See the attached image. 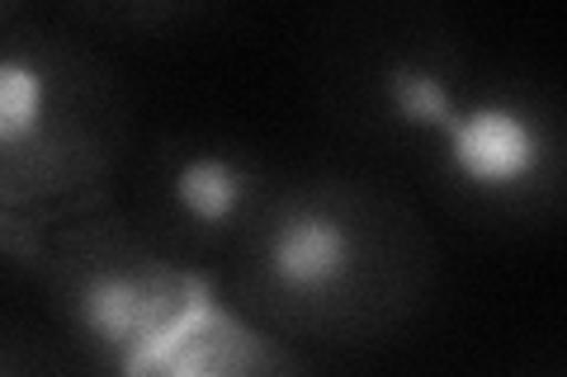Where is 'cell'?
<instances>
[{
    "instance_id": "cell-6",
    "label": "cell",
    "mask_w": 567,
    "mask_h": 377,
    "mask_svg": "<svg viewBox=\"0 0 567 377\" xmlns=\"http://www.w3.org/2000/svg\"><path fill=\"white\" fill-rule=\"evenodd\" d=\"M388 104H393L398 118H406L412 128H425V133H445V123L458 109L454 90L435 71L412 66V62L388 71Z\"/></svg>"
},
{
    "instance_id": "cell-2",
    "label": "cell",
    "mask_w": 567,
    "mask_h": 377,
    "mask_svg": "<svg viewBox=\"0 0 567 377\" xmlns=\"http://www.w3.org/2000/svg\"><path fill=\"white\" fill-rule=\"evenodd\" d=\"M354 260V231L341 212L327 203H298L270 227L260 250V269L279 293L289 297H327L350 279Z\"/></svg>"
},
{
    "instance_id": "cell-3",
    "label": "cell",
    "mask_w": 567,
    "mask_h": 377,
    "mask_svg": "<svg viewBox=\"0 0 567 377\" xmlns=\"http://www.w3.org/2000/svg\"><path fill=\"white\" fill-rule=\"evenodd\" d=\"M199 289V279H162V274H133V269H114V274H95L76 297L81 326L95 335L104 354H114V364L147 345V339L166 326Z\"/></svg>"
},
{
    "instance_id": "cell-4",
    "label": "cell",
    "mask_w": 567,
    "mask_h": 377,
    "mask_svg": "<svg viewBox=\"0 0 567 377\" xmlns=\"http://www.w3.org/2000/svg\"><path fill=\"white\" fill-rule=\"evenodd\" d=\"M246 193H251V175H246L233 156H218V151L181 160V170H175V179H171L175 208H181L189 222L208 227V231L233 222L241 212V203H246Z\"/></svg>"
},
{
    "instance_id": "cell-1",
    "label": "cell",
    "mask_w": 567,
    "mask_h": 377,
    "mask_svg": "<svg viewBox=\"0 0 567 377\" xmlns=\"http://www.w3.org/2000/svg\"><path fill=\"white\" fill-rule=\"evenodd\" d=\"M440 137H445L450 170L464 185L487 193L529 185L548 160V137L539 128V118L511 100L458 104Z\"/></svg>"
},
{
    "instance_id": "cell-5",
    "label": "cell",
    "mask_w": 567,
    "mask_h": 377,
    "mask_svg": "<svg viewBox=\"0 0 567 377\" xmlns=\"http://www.w3.org/2000/svg\"><path fill=\"white\" fill-rule=\"evenodd\" d=\"M48 114V76L20 52H0V151H14L39 133Z\"/></svg>"
},
{
    "instance_id": "cell-7",
    "label": "cell",
    "mask_w": 567,
    "mask_h": 377,
    "mask_svg": "<svg viewBox=\"0 0 567 377\" xmlns=\"http://www.w3.org/2000/svg\"><path fill=\"white\" fill-rule=\"evenodd\" d=\"M0 377H6V373H0Z\"/></svg>"
}]
</instances>
